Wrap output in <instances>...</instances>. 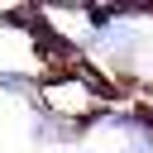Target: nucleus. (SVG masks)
<instances>
[{
	"instance_id": "nucleus-1",
	"label": "nucleus",
	"mask_w": 153,
	"mask_h": 153,
	"mask_svg": "<svg viewBox=\"0 0 153 153\" xmlns=\"http://www.w3.org/2000/svg\"><path fill=\"white\" fill-rule=\"evenodd\" d=\"M0 91H10V96H33V81H29L24 72H0Z\"/></svg>"
}]
</instances>
